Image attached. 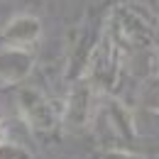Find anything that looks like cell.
<instances>
[{
    "instance_id": "1",
    "label": "cell",
    "mask_w": 159,
    "mask_h": 159,
    "mask_svg": "<svg viewBox=\"0 0 159 159\" xmlns=\"http://www.w3.org/2000/svg\"><path fill=\"white\" fill-rule=\"evenodd\" d=\"M17 105L22 120L30 125L32 132H47L57 127V110L37 88H22L17 93Z\"/></svg>"
},
{
    "instance_id": "2",
    "label": "cell",
    "mask_w": 159,
    "mask_h": 159,
    "mask_svg": "<svg viewBox=\"0 0 159 159\" xmlns=\"http://www.w3.org/2000/svg\"><path fill=\"white\" fill-rule=\"evenodd\" d=\"M91 103H93V86L86 79L76 81V86L71 88V93L66 98V110H64V120L71 130H79L88 122Z\"/></svg>"
},
{
    "instance_id": "5",
    "label": "cell",
    "mask_w": 159,
    "mask_h": 159,
    "mask_svg": "<svg viewBox=\"0 0 159 159\" xmlns=\"http://www.w3.org/2000/svg\"><path fill=\"white\" fill-rule=\"evenodd\" d=\"M108 120H110V127L115 130V135L118 137H125V139H132L137 137V127H135V118H132V113L118 103V100H110V105H108Z\"/></svg>"
},
{
    "instance_id": "4",
    "label": "cell",
    "mask_w": 159,
    "mask_h": 159,
    "mask_svg": "<svg viewBox=\"0 0 159 159\" xmlns=\"http://www.w3.org/2000/svg\"><path fill=\"white\" fill-rule=\"evenodd\" d=\"M39 32H42V25L37 17H32V15H17V17H12L5 25L0 39L12 44V47H27V44L39 39Z\"/></svg>"
},
{
    "instance_id": "7",
    "label": "cell",
    "mask_w": 159,
    "mask_h": 159,
    "mask_svg": "<svg viewBox=\"0 0 159 159\" xmlns=\"http://www.w3.org/2000/svg\"><path fill=\"white\" fill-rule=\"evenodd\" d=\"M103 159H139V157L130 154L127 149H113V152H105V154H103Z\"/></svg>"
},
{
    "instance_id": "6",
    "label": "cell",
    "mask_w": 159,
    "mask_h": 159,
    "mask_svg": "<svg viewBox=\"0 0 159 159\" xmlns=\"http://www.w3.org/2000/svg\"><path fill=\"white\" fill-rule=\"evenodd\" d=\"M0 159H34L25 147L17 144H7V142H0Z\"/></svg>"
},
{
    "instance_id": "3",
    "label": "cell",
    "mask_w": 159,
    "mask_h": 159,
    "mask_svg": "<svg viewBox=\"0 0 159 159\" xmlns=\"http://www.w3.org/2000/svg\"><path fill=\"white\" fill-rule=\"evenodd\" d=\"M34 66V54L25 47H7L0 52V81L2 83H20L25 76H30Z\"/></svg>"
}]
</instances>
